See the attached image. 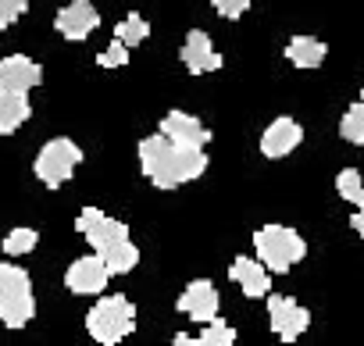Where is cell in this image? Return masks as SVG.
<instances>
[{
  "label": "cell",
  "instance_id": "obj_26",
  "mask_svg": "<svg viewBox=\"0 0 364 346\" xmlns=\"http://www.w3.org/2000/svg\"><path fill=\"white\" fill-rule=\"evenodd\" d=\"M211 4H215V11H218L222 18H232V22L250 11V0H211Z\"/></svg>",
  "mask_w": 364,
  "mask_h": 346
},
{
  "label": "cell",
  "instance_id": "obj_13",
  "mask_svg": "<svg viewBox=\"0 0 364 346\" xmlns=\"http://www.w3.org/2000/svg\"><path fill=\"white\" fill-rule=\"evenodd\" d=\"M229 279L243 289V296H250V300H257V296H268L272 293V271H268V264L257 257H236L232 261V268H229Z\"/></svg>",
  "mask_w": 364,
  "mask_h": 346
},
{
  "label": "cell",
  "instance_id": "obj_3",
  "mask_svg": "<svg viewBox=\"0 0 364 346\" xmlns=\"http://www.w3.org/2000/svg\"><path fill=\"white\" fill-rule=\"evenodd\" d=\"M132 328H136V307H132L129 296H122V293L97 300V303L90 307V314H86V332H90L97 342H104V346L122 342L125 335H132Z\"/></svg>",
  "mask_w": 364,
  "mask_h": 346
},
{
  "label": "cell",
  "instance_id": "obj_19",
  "mask_svg": "<svg viewBox=\"0 0 364 346\" xmlns=\"http://www.w3.org/2000/svg\"><path fill=\"white\" fill-rule=\"evenodd\" d=\"M339 136L346 143H353V146H364V100H357V104L346 107V114L339 121Z\"/></svg>",
  "mask_w": 364,
  "mask_h": 346
},
{
  "label": "cell",
  "instance_id": "obj_22",
  "mask_svg": "<svg viewBox=\"0 0 364 346\" xmlns=\"http://www.w3.org/2000/svg\"><path fill=\"white\" fill-rule=\"evenodd\" d=\"M146 36H150V22L139 18V15H125V18L118 22V29H114V40H122V43H129V47L143 43Z\"/></svg>",
  "mask_w": 364,
  "mask_h": 346
},
{
  "label": "cell",
  "instance_id": "obj_15",
  "mask_svg": "<svg viewBox=\"0 0 364 346\" xmlns=\"http://www.w3.org/2000/svg\"><path fill=\"white\" fill-rule=\"evenodd\" d=\"M300 139H304L300 121H293V118H275V121L264 129V136H261V153L272 157V161H279V157L293 153V150L300 146Z\"/></svg>",
  "mask_w": 364,
  "mask_h": 346
},
{
  "label": "cell",
  "instance_id": "obj_25",
  "mask_svg": "<svg viewBox=\"0 0 364 346\" xmlns=\"http://www.w3.org/2000/svg\"><path fill=\"white\" fill-rule=\"evenodd\" d=\"M29 11V0H0V29H11Z\"/></svg>",
  "mask_w": 364,
  "mask_h": 346
},
{
  "label": "cell",
  "instance_id": "obj_28",
  "mask_svg": "<svg viewBox=\"0 0 364 346\" xmlns=\"http://www.w3.org/2000/svg\"><path fill=\"white\" fill-rule=\"evenodd\" d=\"M171 342H175V346H186V342H193V339H190V335H186V332H178V335H175V339H171Z\"/></svg>",
  "mask_w": 364,
  "mask_h": 346
},
{
  "label": "cell",
  "instance_id": "obj_14",
  "mask_svg": "<svg viewBox=\"0 0 364 346\" xmlns=\"http://www.w3.org/2000/svg\"><path fill=\"white\" fill-rule=\"evenodd\" d=\"M161 132L171 143H182V146H208L211 143V132L200 125V118H193L186 111H168L161 118Z\"/></svg>",
  "mask_w": 364,
  "mask_h": 346
},
{
  "label": "cell",
  "instance_id": "obj_20",
  "mask_svg": "<svg viewBox=\"0 0 364 346\" xmlns=\"http://www.w3.org/2000/svg\"><path fill=\"white\" fill-rule=\"evenodd\" d=\"M336 190L343 200H350L353 207L364 204V179H360V171L357 168H343L339 175H336Z\"/></svg>",
  "mask_w": 364,
  "mask_h": 346
},
{
  "label": "cell",
  "instance_id": "obj_4",
  "mask_svg": "<svg viewBox=\"0 0 364 346\" xmlns=\"http://www.w3.org/2000/svg\"><path fill=\"white\" fill-rule=\"evenodd\" d=\"M254 250H257V257L268 264V271L286 275L293 264L304 261L307 243H304V236H300L296 229H289V225H264V229L254 232Z\"/></svg>",
  "mask_w": 364,
  "mask_h": 346
},
{
  "label": "cell",
  "instance_id": "obj_2",
  "mask_svg": "<svg viewBox=\"0 0 364 346\" xmlns=\"http://www.w3.org/2000/svg\"><path fill=\"white\" fill-rule=\"evenodd\" d=\"M33 314H36V296L29 271L4 264L0 268V321H4V328L18 332L33 321Z\"/></svg>",
  "mask_w": 364,
  "mask_h": 346
},
{
  "label": "cell",
  "instance_id": "obj_18",
  "mask_svg": "<svg viewBox=\"0 0 364 346\" xmlns=\"http://www.w3.org/2000/svg\"><path fill=\"white\" fill-rule=\"evenodd\" d=\"M104 257V264L111 268V275H129L136 264H139V250H136V243H114L111 250H104L100 254Z\"/></svg>",
  "mask_w": 364,
  "mask_h": 346
},
{
  "label": "cell",
  "instance_id": "obj_21",
  "mask_svg": "<svg viewBox=\"0 0 364 346\" xmlns=\"http://www.w3.org/2000/svg\"><path fill=\"white\" fill-rule=\"evenodd\" d=\"M197 342H200V346H232V342H236V328H232L225 318H211L208 328L197 335Z\"/></svg>",
  "mask_w": 364,
  "mask_h": 346
},
{
  "label": "cell",
  "instance_id": "obj_5",
  "mask_svg": "<svg viewBox=\"0 0 364 346\" xmlns=\"http://www.w3.org/2000/svg\"><path fill=\"white\" fill-rule=\"evenodd\" d=\"M79 164H82V150H79V143L58 136V139H50V143L40 146L33 171H36V179H40L47 190H58V186H65V183L75 175V168H79Z\"/></svg>",
  "mask_w": 364,
  "mask_h": 346
},
{
  "label": "cell",
  "instance_id": "obj_8",
  "mask_svg": "<svg viewBox=\"0 0 364 346\" xmlns=\"http://www.w3.org/2000/svg\"><path fill=\"white\" fill-rule=\"evenodd\" d=\"M268 321H272V332L282 342H296L311 328V314L289 296H272L268 300Z\"/></svg>",
  "mask_w": 364,
  "mask_h": 346
},
{
  "label": "cell",
  "instance_id": "obj_6",
  "mask_svg": "<svg viewBox=\"0 0 364 346\" xmlns=\"http://www.w3.org/2000/svg\"><path fill=\"white\" fill-rule=\"evenodd\" d=\"M75 229L86 236V243H90L97 254H104V250H111L114 243H125V239H129V225L118 222V218H107V215L97 211V207H82L79 218H75Z\"/></svg>",
  "mask_w": 364,
  "mask_h": 346
},
{
  "label": "cell",
  "instance_id": "obj_27",
  "mask_svg": "<svg viewBox=\"0 0 364 346\" xmlns=\"http://www.w3.org/2000/svg\"><path fill=\"white\" fill-rule=\"evenodd\" d=\"M350 225H353V232L364 239V204L357 207V215H350Z\"/></svg>",
  "mask_w": 364,
  "mask_h": 346
},
{
  "label": "cell",
  "instance_id": "obj_16",
  "mask_svg": "<svg viewBox=\"0 0 364 346\" xmlns=\"http://www.w3.org/2000/svg\"><path fill=\"white\" fill-rule=\"evenodd\" d=\"M33 107H29V93L18 90H0V136H11L15 129H22L29 121Z\"/></svg>",
  "mask_w": 364,
  "mask_h": 346
},
{
  "label": "cell",
  "instance_id": "obj_9",
  "mask_svg": "<svg viewBox=\"0 0 364 346\" xmlns=\"http://www.w3.org/2000/svg\"><path fill=\"white\" fill-rule=\"evenodd\" d=\"M175 307L186 318H193L197 325H208L211 318H218V289H215V282L211 279H193L186 289L178 293Z\"/></svg>",
  "mask_w": 364,
  "mask_h": 346
},
{
  "label": "cell",
  "instance_id": "obj_10",
  "mask_svg": "<svg viewBox=\"0 0 364 346\" xmlns=\"http://www.w3.org/2000/svg\"><path fill=\"white\" fill-rule=\"evenodd\" d=\"M100 26V15L93 8V0H68V4L54 15V29L65 36V40H86L93 29Z\"/></svg>",
  "mask_w": 364,
  "mask_h": 346
},
{
  "label": "cell",
  "instance_id": "obj_7",
  "mask_svg": "<svg viewBox=\"0 0 364 346\" xmlns=\"http://www.w3.org/2000/svg\"><path fill=\"white\" fill-rule=\"evenodd\" d=\"M107 279H111V268L104 264V257L97 250L86 254V257H75L68 264V271H65V286L75 296H100L104 286H107Z\"/></svg>",
  "mask_w": 364,
  "mask_h": 346
},
{
  "label": "cell",
  "instance_id": "obj_24",
  "mask_svg": "<svg viewBox=\"0 0 364 346\" xmlns=\"http://www.w3.org/2000/svg\"><path fill=\"white\" fill-rule=\"evenodd\" d=\"M97 65H100V68H125V65H129V43L114 40V43L97 58Z\"/></svg>",
  "mask_w": 364,
  "mask_h": 346
},
{
  "label": "cell",
  "instance_id": "obj_17",
  "mask_svg": "<svg viewBox=\"0 0 364 346\" xmlns=\"http://www.w3.org/2000/svg\"><path fill=\"white\" fill-rule=\"evenodd\" d=\"M325 43L321 40H314V36H293L289 43H286V58H289V65H296V68H304V72H314L321 61H325Z\"/></svg>",
  "mask_w": 364,
  "mask_h": 346
},
{
  "label": "cell",
  "instance_id": "obj_12",
  "mask_svg": "<svg viewBox=\"0 0 364 346\" xmlns=\"http://www.w3.org/2000/svg\"><path fill=\"white\" fill-rule=\"evenodd\" d=\"M43 82V68L26 58V54H11V58H0V90H18L29 93Z\"/></svg>",
  "mask_w": 364,
  "mask_h": 346
},
{
  "label": "cell",
  "instance_id": "obj_23",
  "mask_svg": "<svg viewBox=\"0 0 364 346\" xmlns=\"http://www.w3.org/2000/svg\"><path fill=\"white\" fill-rule=\"evenodd\" d=\"M36 243H40L36 229H11L0 247H4V254H8V257H22V254L36 250Z\"/></svg>",
  "mask_w": 364,
  "mask_h": 346
},
{
  "label": "cell",
  "instance_id": "obj_1",
  "mask_svg": "<svg viewBox=\"0 0 364 346\" xmlns=\"http://www.w3.org/2000/svg\"><path fill=\"white\" fill-rule=\"evenodd\" d=\"M139 171L157 190H178L182 183H193L208 171L204 146H182L171 143L164 132L139 139Z\"/></svg>",
  "mask_w": 364,
  "mask_h": 346
},
{
  "label": "cell",
  "instance_id": "obj_29",
  "mask_svg": "<svg viewBox=\"0 0 364 346\" xmlns=\"http://www.w3.org/2000/svg\"><path fill=\"white\" fill-rule=\"evenodd\" d=\"M360 100H364V86H360Z\"/></svg>",
  "mask_w": 364,
  "mask_h": 346
},
{
  "label": "cell",
  "instance_id": "obj_11",
  "mask_svg": "<svg viewBox=\"0 0 364 346\" xmlns=\"http://www.w3.org/2000/svg\"><path fill=\"white\" fill-rule=\"evenodd\" d=\"M178 58H182V65H186L193 75H208V72L222 68V54L211 47V36L204 29H190L186 33V43H182Z\"/></svg>",
  "mask_w": 364,
  "mask_h": 346
}]
</instances>
